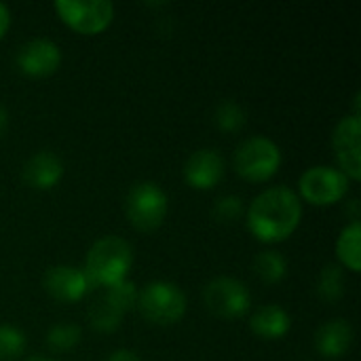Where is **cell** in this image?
Returning <instances> with one entry per match:
<instances>
[{
    "instance_id": "obj_1",
    "label": "cell",
    "mask_w": 361,
    "mask_h": 361,
    "mask_svg": "<svg viewBox=\"0 0 361 361\" xmlns=\"http://www.w3.org/2000/svg\"><path fill=\"white\" fill-rule=\"evenodd\" d=\"M302 220L300 197L288 186L262 190L247 207L245 222L250 233L262 243H281L292 237Z\"/></svg>"
},
{
    "instance_id": "obj_2",
    "label": "cell",
    "mask_w": 361,
    "mask_h": 361,
    "mask_svg": "<svg viewBox=\"0 0 361 361\" xmlns=\"http://www.w3.org/2000/svg\"><path fill=\"white\" fill-rule=\"evenodd\" d=\"M131 267H133L131 245L116 235H108L91 245L82 271L91 288H110L118 281H125Z\"/></svg>"
},
{
    "instance_id": "obj_3",
    "label": "cell",
    "mask_w": 361,
    "mask_h": 361,
    "mask_svg": "<svg viewBox=\"0 0 361 361\" xmlns=\"http://www.w3.org/2000/svg\"><path fill=\"white\" fill-rule=\"evenodd\" d=\"M135 309L152 326H173L186 315V296L171 281H150L140 290Z\"/></svg>"
},
{
    "instance_id": "obj_4",
    "label": "cell",
    "mask_w": 361,
    "mask_h": 361,
    "mask_svg": "<svg viewBox=\"0 0 361 361\" xmlns=\"http://www.w3.org/2000/svg\"><path fill=\"white\" fill-rule=\"evenodd\" d=\"M233 165L237 176H241L243 180L267 182L281 167V148L264 135L247 137L237 146Z\"/></svg>"
},
{
    "instance_id": "obj_5",
    "label": "cell",
    "mask_w": 361,
    "mask_h": 361,
    "mask_svg": "<svg viewBox=\"0 0 361 361\" xmlns=\"http://www.w3.org/2000/svg\"><path fill=\"white\" fill-rule=\"evenodd\" d=\"M169 201L157 182H135L125 197V214L140 233L157 231L167 218Z\"/></svg>"
},
{
    "instance_id": "obj_6",
    "label": "cell",
    "mask_w": 361,
    "mask_h": 361,
    "mask_svg": "<svg viewBox=\"0 0 361 361\" xmlns=\"http://www.w3.org/2000/svg\"><path fill=\"white\" fill-rule=\"evenodd\" d=\"M203 300L212 315L224 322L241 319L252 307L247 286L235 277H216L203 288Z\"/></svg>"
},
{
    "instance_id": "obj_7",
    "label": "cell",
    "mask_w": 361,
    "mask_h": 361,
    "mask_svg": "<svg viewBox=\"0 0 361 361\" xmlns=\"http://www.w3.org/2000/svg\"><path fill=\"white\" fill-rule=\"evenodd\" d=\"M53 8L70 30L85 36L104 32L114 19V4L108 0H57Z\"/></svg>"
},
{
    "instance_id": "obj_8",
    "label": "cell",
    "mask_w": 361,
    "mask_h": 361,
    "mask_svg": "<svg viewBox=\"0 0 361 361\" xmlns=\"http://www.w3.org/2000/svg\"><path fill=\"white\" fill-rule=\"evenodd\" d=\"M349 184L351 180L336 167L315 165L300 176L298 192L307 203L315 207H328L347 197Z\"/></svg>"
},
{
    "instance_id": "obj_9",
    "label": "cell",
    "mask_w": 361,
    "mask_h": 361,
    "mask_svg": "<svg viewBox=\"0 0 361 361\" xmlns=\"http://www.w3.org/2000/svg\"><path fill=\"white\" fill-rule=\"evenodd\" d=\"M332 148L338 161V171H343L351 182L361 178V121L360 114H349L332 131Z\"/></svg>"
},
{
    "instance_id": "obj_10",
    "label": "cell",
    "mask_w": 361,
    "mask_h": 361,
    "mask_svg": "<svg viewBox=\"0 0 361 361\" xmlns=\"http://www.w3.org/2000/svg\"><path fill=\"white\" fill-rule=\"evenodd\" d=\"M15 63L21 74L30 78H44L59 70L61 51L49 38H34L19 49Z\"/></svg>"
},
{
    "instance_id": "obj_11",
    "label": "cell",
    "mask_w": 361,
    "mask_h": 361,
    "mask_svg": "<svg viewBox=\"0 0 361 361\" xmlns=\"http://www.w3.org/2000/svg\"><path fill=\"white\" fill-rule=\"evenodd\" d=\"M42 286H44V292L53 300L66 302V305L82 300L87 296V292L91 290V283H89L85 271L70 267V264L51 267L42 277Z\"/></svg>"
},
{
    "instance_id": "obj_12",
    "label": "cell",
    "mask_w": 361,
    "mask_h": 361,
    "mask_svg": "<svg viewBox=\"0 0 361 361\" xmlns=\"http://www.w3.org/2000/svg\"><path fill=\"white\" fill-rule=\"evenodd\" d=\"M224 178V159L214 148L192 152L184 163V180L195 190H212Z\"/></svg>"
},
{
    "instance_id": "obj_13",
    "label": "cell",
    "mask_w": 361,
    "mask_h": 361,
    "mask_svg": "<svg viewBox=\"0 0 361 361\" xmlns=\"http://www.w3.org/2000/svg\"><path fill=\"white\" fill-rule=\"evenodd\" d=\"M21 178L34 190H51L63 178V161L51 150H40L25 161Z\"/></svg>"
},
{
    "instance_id": "obj_14",
    "label": "cell",
    "mask_w": 361,
    "mask_h": 361,
    "mask_svg": "<svg viewBox=\"0 0 361 361\" xmlns=\"http://www.w3.org/2000/svg\"><path fill=\"white\" fill-rule=\"evenodd\" d=\"M353 345V328L347 319L326 322L315 334V349L326 360H341Z\"/></svg>"
},
{
    "instance_id": "obj_15",
    "label": "cell",
    "mask_w": 361,
    "mask_h": 361,
    "mask_svg": "<svg viewBox=\"0 0 361 361\" xmlns=\"http://www.w3.org/2000/svg\"><path fill=\"white\" fill-rule=\"evenodd\" d=\"M250 328L262 341H281L292 330V317L279 305H264L252 315Z\"/></svg>"
},
{
    "instance_id": "obj_16",
    "label": "cell",
    "mask_w": 361,
    "mask_h": 361,
    "mask_svg": "<svg viewBox=\"0 0 361 361\" xmlns=\"http://www.w3.org/2000/svg\"><path fill=\"white\" fill-rule=\"evenodd\" d=\"M336 256L341 267L351 273H360L361 269V222L353 220L345 226L336 241Z\"/></svg>"
},
{
    "instance_id": "obj_17",
    "label": "cell",
    "mask_w": 361,
    "mask_h": 361,
    "mask_svg": "<svg viewBox=\"0 0 361 361\" xmlns=\"http://www.w3.org/2000/svg\"><path fill=\"white\" fill-rule=\"evenodd\" d=\"M254 271H256V275L264 283L275 286V283H281L286 279V275H288V260L279 252L267 250V252H260L256 256Z\"/></svg>"
},
{
    "instance_id": "obj_18",
    "label": "cell",
    "mask_w": 361,
    "mask_h": 361,
    "mask_svg": "<svg viewBox=\"0 0 361 361\" xmlns=\"http://www.w3.org/2000/svg\"><path fill=\"white\" fill-rule=\"evenodd\" d=\"M345 269L341 264H326L317 279V296L324 302H338L345 296Z\"/></svg>"
},
{
    "instance_id": "obj_19",
    "label": "cell",
    "mask_w": 361,
    "mask_h": 361,
    "mask_svg": "<svg viewBox=\"0 0 361 361\" xmlns=\"http://www.w3.org/2000/svg\"><path fill=\"white\" fill-rule=\"evenodd\" d=\"M214 123L224 133H237V131H241L245 127L247 112H245V108L239 102L224 99V102L218 104V108L214 112Z\"/></svg>"
},
{
    "instance_id": "obj_20",
    "label": "cell",
    "mask_w": 361,
    "mask_h": 361,
    "mask_svg": "<svg viewBox=\"0 0 361 361\" xmlns=\"http://www.w3.org/2000/svg\"><path fill=\"white\" fill-rule=\"evenodd\" d=\"M121 317L123 313L116 311L108 300H97L91 309H89V324L97 330V332H104V334H110L114 332L118 326H121Z\"/></svg>"
},
{
    "instance_id": "obj_21",
    "label": "cell",
    "mask_w": 361,
    "mask_h": 361,
    "mask_svg": "<svg viewBox=\"0 0 361 361\" xmlns=\"http://www.w3.org/2000/svg\"><path fill=\"white\" fill-rule=\"evenodd\" d=\"M25 347H27V341L19 328L0 324V361L19 360Z\"/></svg>"
},
{
    "instance_id": "obj_22",
    "label": "cell",
    "mask_w": 361,
    "mask_h": 361,
    "mask_svg": "<svg viewBox=\"0 0 361 361\" xmlns=\"http://www.w3.org/2000/svg\"><path fill=\"white\" fill-rule=\"evenodd\" d=\"M137 294H140V290L135 288V283L129 281V279H125V281H118V283L106 288L104 300H108L116 311L127 313V311L135 309V305H137Z\"/></svg>"
},
{
    "instance_id": "obj_23",
    "label": "cell",
    "mask_w": 361,
    "mask_h": 361,
    "mask_svg": "<svg viewBox=\"0 0 361 361\" xmlns=\"http://www.w3.org/2000/svg\"><path fill=\"white\" fill-rule=\"evenodd\" d=\"M82 338V332L78 326L74 324H59V326H53L47 334V345L51 351L55 353H63V351H70L74 349Z\"/></svg>"
},
{
    "instance_id": "obj_24",
    "label": "cell",
    "mask_w": 361,
    "mask_h": 361,
    "mask_svg": "<svg viewBox=\"0 0 361 361\" xmlns=\"http://www.w3.org/2000/svg\"><path fill=\"white\" fill-rule=\"evenodd\" d=\"M243 214H245L243 199L237 195H224V197L216 199V203H214V218L222 224H233V222L241 220Z\"/></svg>"
},
{
    "instance_id": "obj_25",
    "label": "cell",
    "mask_w": 361,
    "mask_h": 361,
    "mask_svg": "<svg viewBox=\"0 0 361 361\" xmlns=\"http://www.w3.org/2000/svg\"><path fill=\"white\" fill-rule=\"evenodd\" d=\"M106 361H142V357L131 349H116L108 355Z\"/></svg>"
},
{
    "instance_id": "obj_26",
    "label": "cell",
    "mask_w": 361,
    "mask_h": 361,
    "mask_svg": "<svg viewBox=\"0 0 361 361\" xmlns=\"http://www.w3.org/2000/svg\"><path fill=\"white\" fill-rule=\"evenodd\" d=\"M11 27V11L4 2H0V40L6 34V30Z\"/></svg>"
},
{
    "instance_id": "obj_27",
    "label": "cell",
    "mask_w": 361,
    "mask_h": 361,
    "mask_svg": "<svg viewBox=\"0 0 361 361\" xmlns=\"http://www.w3.org/2000/svg\"><path fill=\"white\" fill-rule=\"evenodd\" d=\"M6 129H8V112L0 106V137L4 135Z\"/></svg>"
},
{
    "instance_id": "obj_28",
    "label": "cell",
    "mask_w": 361,
    "mask_h": 361,
    "mask_svg": "<svg viewBox=\"0 0 361 361\" xmlns=\"http://www.w3.org/2000/svg\"><path fill=\"white\" fill-rule=\"evenodd\" d=\"M25 361H55V360H49V357H30V360Z\"/></svg>"
}]
</instances>
